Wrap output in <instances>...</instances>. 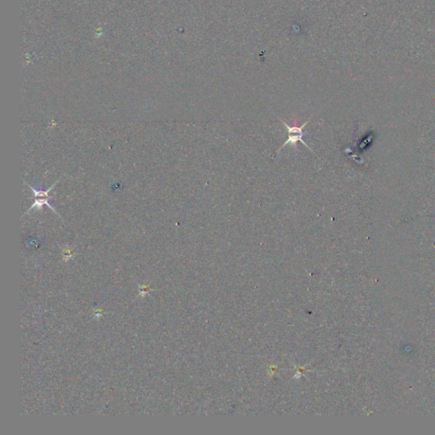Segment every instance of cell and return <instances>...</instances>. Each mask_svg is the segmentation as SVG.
I'll return each mask as SVG.
<instances>
[{
  "label": "cell",
  "mask_w": 435,
  "mask_h": 435,
  "mask_svg": "<svg viewBox=\"0 0 435 435\" xmlns=\"http://www.w3.org/2000/svg\"><path fill=\"white\" fill-rule=\"evenodd\" d=\"M311 119V118H310ZM310 119H308V121L305 122L304 124L302 125V126H290V125L286 124L285 122L282 121L283 124H285L286 126V129H287V132H288V139L286 140L285 143L283 144L282 146H280V149L278 151V153L280 152V150L284 148L286 145H292V146H295L296 144L298 143V141H300L301 143L304 144L307 148L311 150V147L307 145V144L305 143L304 140H303V137L305 136V134L303 132V129L305 128V125L308 124L309 121H310ZM312 151V150H311Z\"/></svg>",
  "instance_id": "1"
},
{
  "label": "cell",
  "mask_w": 435,
  "mask_h": 435,
  "mask_svg": "<svg viewBox=\"0 0 435 435\" xmlns=\"http://www.w3.org/2000/svg\"><path fill=\"white\" fill-rule=\"evenodd\" d=\"M57 182H58V181H57ZM57 182H56V183H57ZM56 184H54L53 186L50 187V189H48V190H45V191L35 190L33 187L28 185L29 187L31 188V190H32L33 195H34L33 197H31V199H34V203L32 204V206H31L30 209H28V212H27V215H28V213H29V212L32 210L33 209H42V208H43V206L44 205L48 206L50 209H52V210L56 213V215H58V213H57V212L55 210V209H53V208L51 207V205H50V203H49L50 199L52 198V196H49V192H50V190L53 189V187L56 186Z\"/></svg>",
  "instance_id": "2"
}]
</instances>
